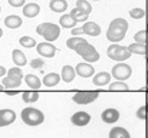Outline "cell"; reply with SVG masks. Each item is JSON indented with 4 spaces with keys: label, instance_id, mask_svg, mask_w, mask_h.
<instances>
[{
    "label": "cell",
    "instance_id": "15",
    "mask_svg": "<svg viewBox=\"0 0 148 138\" xmlns=\"http://www.w3.org/2000/svg\"><path fill=\"white\" fill-rule=\"evenodd\" d=\"M39 12H40V6L35 3L27 4V5H24V8H23V15L28 18H33L35 16H38Z\"/></svg>",
    "mask_w": 148,
    "mask_h": 138
},
{
    "label": "cell",
    "instance_id": "31",
    "mask_svg": "<svg viewBox=\"0 0 148 138\" xmlns=\"http://www.w3.org/2000/svg\"><path fill=\"white\" fill-rule=\"evenodd\" d=\"M84 41H86V40L83 39L82 36H73V38H69V39L67 40V47L71 49V50H74V49L77 47L78 44L84 42Z\"/></svg>",
    "mask_w": 148,
    "mask_h": 138
},
{
    "label": "cell",
    "instance_id": "6",
    "mask_svg": "<svg viewBox=\"0 0 148 138\" xmlns=\"http://www.w3.org/2000/svg\"><path fill=\"white\" fill-rule=\"evenodd\" d=\"M107 55L110 59L113 61H118V62H123L130 58L131 52L129 51V49L126 46H121V45H116L113 44L107 49Z\"/></svg>",
    "mask_w": 148,
    "mask_h": 138
},
{
    "label": "cell",
    "instance_id": "8",
    "mask_svg": "<svg viewBox=\"0 0 148 138\" xmlns=\"http://www.w3.org/2000/svg\"><path fill=\"white\" fill-rule=\"evenodd\" d=\"M98 98V92L96 91H82L73 96V101L78 104H89Z\"/></svg>",
    "mask_w": 148,
    "mask_h": 138
},
{
    "label": "cell",
    "instance_id": "10",
    "mask_svg": "<svg viewBox=\"0 0 148 138\" xmlns=\"http://www.w3.org/2000/svg\"><path fill=\"white\" fill-rule=\"evenodd\" d=\"M16 120V113L11 109H1L0 110V127L8 126Z\"/></svg>",
    "mask_w": 148,
    "mask_h": 138
},
{
    "label": "cell",
    "instance_id": "25",
    "mask_svg": "<svg viewBox=\"0 0 148 138\" xmlns=\"http://www.w3.org/2000/svg\"><path fill=\"white\" fill-rule=\"evenodd\" d=\"M127 49L131 53H135V55H146V52H147L146 45L145 44H141V42L131 44V45H129Z\"/></svg>",
    "mask_w": 148,
    "mask_h": 138
},
{
    "label": "cell",
    "instance_id": "16",
    "mask_svg": "<svg viewBox=\"0 0 148 138\" xmlns=\"http://www.w3.org/2000/svg\"><path fill=\"white\" fill-rule=\"evenodd\" d=\"M110 79H112V77H110L109 73L101 72V73L96 74L94 77V79H92V83H94V85H96V86H104V85L109 84Z\"/></svg>",
    "mask_w": 148,
    "mask_h": 138
},
{
    "label": "cell",
    "instance_id": "19",
    "mask_svg": "<svg viewBox=\"0 0 148 138\" xmlns=\"http://www.w3.org/2000/svg\"><path fill=\"white\" fill-rule=\"evenodd\" d=\"M60 80H61V77L57 73H49L42 79V84L46 87H53L60 83Z\"/></svg>",
    "mask_w": 148,
    "mask_h": 138
},
{
    "label": "cell",
    "instance_id": "9",
    "mask_svg": "<svg viewBox=\"0 0 148 138\" xmlns=\"http://www.w3.org/2000/svg\"><path fill=\"white\" fill-rule=\"evenodd\" d=\"M56 47H55L51 42H40L36 45V52H38L39 55H41L42 57H47V58H51L55 56V53H56Z\"/></svg>",
    "mask_w": 148,
    "mask_h": 138
},
{
    "label": "cell",
    "instance_id": "21",
    "mask_svg": "<svg viewBox=\"0 0 148 138\" xmlns=\"http://www.w3.org/2000/svg\"><path fill=\"white\" fill-rule=\"evenodd\" d=\"M12 61L15 62V64L18 66V67H23L27 64V58L24 53L20 50H14L12 51Z\"/></svg>",
    "mask_w": 148,
    "mask_h": 138
},
{
    "label": "cell",
    "instance_id": "36",
    "mask_svg": "<svg viewBox=\"0 0 148 138\" xmlns=\"http://www.w3.org/2000/svg\"><path fill=\"white\" fill-rule=\"evenodd\" d=\"M26 0H9V4L14 8H21L22 5H24Z\"/></svg>",
    "mask_w": 148,
    "mask_h": 138
},
{
    "label": "cell",
    "instance_id": "3",
    "mask_svg": "<svg viewBox=\"0 0 148 138\" xmlns=\"http://www.w3.org/2000/svg\"><path fill=\"white\" fill-rule=\"evenodd\" d=\"M79 56H82L83 59H85L86 62L89 63H92V62H96L100 59V53L96 51V49L89 44L88 41H84V42H80L77 45V47L74 49Z\"/></svg>",
    "mask_w": 148,
    "mask_h": 138
},
{
    "label": "cell",
    "instance_id": "14",
    "mask_svg": "<svg viewBox=\"0 0 148 138\" xmlns=\"http://www.w3.org/2000/svg\"><path fill=\"white\" fill-rule=\"evenodd\" d=\"M83 28V33L90 36H97L101 34V27L95 22H85Z\"/></svg>",
    "mask_w": 148,
    "mask_h": 138
},
{
    "label": "cell",
    "instance_id": "2",
    "mask_svg": "<svg viewBox=\"0 0 148 138\" xmlns=\"http://www.w3.org/2000/svg\"><path fill=\"white\" fill-rule=\"evenodd\" d=\"M22 121L28 126H38L44 121V114L36 108H24L21 111Z\"/></svg>",
    "mask_w": 148,
    "mask_h": 138
},
{
    "label": "cell",
    "instance_id": "12",
    "mask_svg": "<svg viewBox=\"0 0 148 138\" xmlns=\"http://www.w3.org/2000/svg\"><path fill=\"white\" fill-rule=\"evenodd\" d=\"M119 118H120L119 111L114 108H108L101 114V119L106 124H114L119 120Z\"/></svg>",
    "mask_w": 148,
    "mask_h": 138
},
{
    "label": "cell",
    "instance_id": "13",
    "mask_svg": "<svg viewBox=\"0 0 148 138\" xmlns=\"http://www.w3.org/2000/svg\"><path fill=\"white\" fill-rule=\"evenodd\" d=\"M75 73L82 78H90L95 73V68L89 63H79L75 68Z\"/></svg>",
    "mask_w": 148,
    "mask_h": 138
},
{
    "label": "cell",
    "instance_id": "4",
    "mask_svg": "<svg viewBox=\"0 0 148 138\" xmlns=\"http://www.w3.org/2000/svg\"><path fill=\"white\" fill-rule=\"evenodd\" d=\"M36 33L41 35L47 42H52L57 40V38L60 36L61 33V29L55 23H41L36 27Z\"/></svg>",
    "mask_w": 148,
    "mask_h": 138
},
{
    "label": "cell",
    "instance_id": "34",
    "mask_svg": "<svg viewBox=\"0 0 148 138\" xmlns=\"http://www.w3.org/2000/svg\"><path fill=\"white\" fill-rule=\"evenodd\" d=\"M42 66H44V61L40 59V58H35L30 62V67L33 69H40Z\"/></svg>",
    "mask_w": 148,
    "mask_h": 138
},
{
    "label": "cell",
    "instance_id": "38",
    "mask_svg": "<svg viewBox=\"0 0 148 138\" xmlns=\"http://www.w3.org/2000/svg\"><path fill=\"white\" fill-rule=\"evenodd\" d=\"M5 74H6V69L3 66H0V78H3Z\"/></svg>",
    "mask_w": 148,
    "mask_h": 138
},
{
    "label": "cell",
    "instance_id": "45",
    "mask_svg": "<svg viewBox=\"0 0 148 138\" xmlns=\"http://www.w3.org/2000/svg\"><path fill=\"white\" fill-rule=\"evenodd\" d=\"M0 12H1V8H0Z\"/></svg>",
    "mask_w": 148,
    "mask_h": 138
},
{
    "label": "cell",
    "instance_id": "22",
    "mask_svg": "<svg viewBox=\"0 0 148 138\" xmlns=\"http://www.w3.org/2000/svg\"><path fill=\"white\" fill-rule=\"evenodd\" d=\"M68 8L66 0H51L50 1V9L53 12H63Z\"/></svg>",
    "mask_w": 148,
    "mask_h": 138
},
{
    "label": "cell",
    "instance_id": "18",
    "mask_svg": "<svg viewBox=\"0 0 148 138\" xmlns=\"http://www.w3.org/2000/svg\"><path fill=\"white\" fill-rule=\"evenodd\" d=\"M61 77L64 83H72L75 78V69L72 66H64L62 68V72H61Z\"/></svg>",
    "mask_w": 148,
    "mask_h": 138
},
{
    "label": "cell",
    "instance_id": "43",
    "mask_svg": "<svg viewBox=\"0 0 148 138\" xmlns=\"http://www.w3.org/2000/svg\"><path fill=\"white\" fill-rule=\"evenodd\" d=\"M146 108H147V111H148V103H147V105H146Z\"/></svg>",
    "mask_w": 148,
    "mask_h": 138
},
{
    "label": "cell",
    "instance_id": "41",
    "mask_svg": "<svg viewBox=\"0 0 148 138\" xmlns=\"http://www.w3.org/2000/svg\"><path fill=\"white\" fill-rule=\"evenodd\" d=\"M3 36V30H1V28H0V38Z\"/></svg>",
    "mask_w": 148,
    "mask_h": 138
},
{
    "label": "cell",
    "instance_id": "23",
    "mask_svg": "<svg viewBox=\"0 0 148 138\" xmlns=\"http://www.w3.org/2000/svg\"><path fill=\"white\" fill-rule=\"evenodd\" d=\"M24 80H26V84L28 85V87H30V89H34V90L40 89L41 81H40V79H38V77H36V75L28 74V75H26Z\"/></svg>",
    "mask_w": 148,
    "mask_h": 138
},
{
    "label": "cell",
    "instance_id": "44",
    "mask_svg": "<svg viewBox=\"0 0 148 138\" xmlns=\"http://www.w3.org/2000/svg\"><path fill=\"white\" fill-rule=\"evenodd\" d=\"M94 1H98V0H94Z\"/></svg>",
    "mask_w": 148,
    "mask_h": 138
},
{
    "label": "cell",
    "instance_id": "20",
    "mask_svg": "<svg viewBox=\"0 0 148 138\" xmlns=\"http://www.w3.org/2000/svg\"><path fill=\"white\" fill-rule=\"evenodd\" d=\"M109 138H131L130 133L124 127H113L109 131Z\"/></svg>",
    "mask_w": 148,
    "mask_h": 138
},
{
    "label": "cell",
    "instance_id": "5",
    "mask_svg": "<svg viewBox=\"0 0 148 138\" xmlns=\"http://www.w3.org/2000/svg\"><path fill=\"white\" fill-rule=\"evenodd\" d=\"M22 78H23L22 69H20L18 67H14L9 69L8 77L1 79V81L6 89H16V87H20L22 83Z\"/></svg>",
    "mask_w": 148,
    "mask_h": 138
},
{
    "label": "cell",
    "instance_id": "27",
    "mask_svg": "<svg viewBox=\"0 0 148 138\" xmlns=\"http://www.w3.org/2000/svg\"><path fill=\"white\" fill-rule=\"evenodd\" d=\"M71 15L74 17V20H75L77 22H85V21H88V18H89V15L88 14H85L84 11H82L80 9H78V8L73 9L71 11Z\"/></svg>",
    "mask_w": 148,
    "mask_h": 138
},
{
    "label": "cell",
    "instance_id": "39",
    "mask_svg": "<svg viewBox=\"0 0 148 138\" xmlns=\"http://www.w3.org/2000/svg\"><path fill=\"white\" fill-rule=\"evenodd\" d=\"M6 93H8V95H9V96H16V95H17V93H18V92H17V91H8V92H6Z\"/></svg>",
    "mask_w": 148,
    "mask_h": 138
},
{
    "label": "cell",
    "instance_id": "37",
    "mask_svg": "<svg viewBox=\"0 0 148 138\" xmlns=\"http://www.w3.org/2000/svg\"><path fill=\"white\" fill-rule=\"evenodd\" d=\"M72 34L73 35H80V34H83V28H74L72 30Z\"/></svg>",
    "mask_w": 148,
    "mask_h": 138
},
{
    "label": "cell",
    "instance_id": "11",
    "mask_svg": "<svg viewBox=\"0 0 148 138\" xmlns=\"http://www.w3.org/2000/svg\"><path fill=\"white\" fill-rule=\"evenodd\" d=\"M90 120H91L90 114H88L85 111H77L71 118L72 124L75 125V126H85V125H88L90 122Z\"/></svg>",
    "mask_w": 148,
    "mask_h": 138
},
{
    "label": "cell",
    "instance_id": "40",
    "mask_svg": "<svg viewBox=\"0 0 148 138\" xmlns=\"http://www.w3.org/2000/svg\"><path fill=\"white\" fill-rule=\"evenodd\" d=\"M146 78H147V79H146V81H147V84H148V70H147V75H146Z\"/></svg>",
    "mask_w": 148,
    "mask_h": 138
},
{
    "label": "cell",
    "instance_id": "42",
    "mask_svg": "<svg viewBox=\"0 0 148 138\" xmlns=\"http://www.w3.org/2000/svg\"><path fill=\"white\" fill-rule=\"evenodd\" d=\"M3 86L4 85H0V91H3Z\"/></svg>",
    "mask_w": 148,
    "mask_h": 138
},
{
    "label": "cell",
    "instance_id": "7",
    "mask_svg": "<svg viewBox=\"0 0 148 138\" xmlns=\"http://www.w3.org/2000/svg\"><path fill=\"white\" fill-rule=\"evenodd\" d=\"M132 74V69L131 67L126 64V63H118L115 64L112 69V75L113 78L116 79L118 81H124V80H127L129 78L131 77Z\"/></svg>",
    "mask_w": 148,
    "mask_h": 138
},
{
    "label": "cell",
    "instance_id": "24",
    "mask_svg": "<svg viewBox=\"0 0 148 138\" xmlns=\"http://www.w3.org/2000/svg\"><path fill=\"white\" fill-rule=\"evenodd\" d=\"M78 22L74 20V17L69 14V15H63L62 17L60 18V24L62 26L63 28H74Z\"/></svg>",
    "mask_w": 148,
    "mask_h": 138
},
{
    "label": "cell",
    "instance_id": "17",
    "mask_svg": "<svg viewBox=\"0 0 148 138\" xmlns=\"http://www.w3.org/2000/svg\"><path fill=\"white\" fill-rule=\"evenodd\" d=\"M5 26L10 28V29H16L18 27L22 26V18L20 16H16V15H10L5 18Z\"/></svg>",
    "mask_w": 148,
    "mask_h": 138
},
{
    "label": "cell",
    "instance_id": "35",
    "mask_svg": "<svg viewBox=\"0 0 148 138\" xmlns=\"http://www.w3.org/2000/svg\"><path fill=\"white\" fill-rule=\"evenodd\" d=\"M146 113H147V108H146V105H142V107H140L137 113H136V116L140 119V120H145L146 119Z\"/></svg>",
    "mask_w": 148,
    "mask_h": 138
},
{
    "label": "cell",
    "instance_id": "26",
    "mask_svg": "<svg viewBox=\"0 0 148 138\" xmlns=\"http://www.w3.org/2000/svg\"><path fill=\"white\" fill-rule=\"evenodd\" d=\"M22 99L26 103H34L39 99V93L36 91H26L22 93Z\"/></svg>",
    "mask_w": 148,
    "mask_h": 138
},
{
    "label": "cell",
    "instance_id": "32",
    "mask_svg": "<svg viewBox=\"0 0 148 138\" xmlns=\"http://www.w3.org/2000/svg\"><path fill=\"white\" fill-rule=\"evenodd\" d=\"M146 15V12L143 9H141V8H135L130 11V16L131 18H134V20H141V18H143Z\"/></svg>",
    "mask_w": 148,
    "mask_h": 138
},
{
    "label": "cell",
    "instance_id": "29",
    "mask_svg": "<svg viewBox=\"0 0 148 138\" xmlns=\"http://www.w3.org/2000/svg\"><path fill=\"white\" fill-rule=\"evenodd\" d=\"M129 86L123 81H115L109 85V91H127Z\"/></svg>",
    "mask_w": 148,
    "mask_h": 138
},
{
    "label": "cell",
    "instance_id": "30",
    "mask_svg": "<svg viewBox=\"0 0 148 138\" xmlns=\"http://www.w3.org/2000/svg\"><path fill=\"white\" fill-rule=\"evenodd\" d=\"M77 8L80 9L82 11H84L85 14H88V15H90L91 11H92V8H91L90 3L86 1V0H78L77 1Z\"/></svg>",
    "mask_w": 148,
    "mask_h": 138
},
{
    "label": "cell",
    "instance_id": "1",
    "mask_svg": "<svg viewBox=\"0 0 148 138\" xmlns=\"http://www.w3.org/2000/svg\"><path fill=\"white\" fill-rule=\"evenodd\" d=\"M129 28V23L124 18H115L110 22L107 30V39L112 42H119L125 38L126 30Z\"/></svg>",
    "mask_w": 148,
    "mask_h": 138
},
{
    "label": "cell",
    "instance_id": "28",
    "mask_svg": "<svg viewBox=\"0 0 148 138\" xmlns=\"http://www.w3.org/2000/svg\"><path fill=\"white\" fill-rule=\"evenodd\" d=\"M20 44L23 47H26V49H30V47H34V46L38 45L36 41L33 39V38H30V36H22L20 39Z\"/></svg>",
    "mask_w": 148,
    "mask_h": 138
},
{
    "label": "cell",
    "instance_id": "33",
    "mask_svg": "<svg viewBox=\"0 0 148 138\" xmlns=\"http://www.w3.org/2000/svg\"><path fill=\"white\" fill-rule=\"evenodd\" d=\"M146 34H147L146 30H138V32L134 35V40H136V42L145 44L146 42Z\"/></svg>",
    "mask_w": 148,
    "mask_h": 138
}]
</instances>
